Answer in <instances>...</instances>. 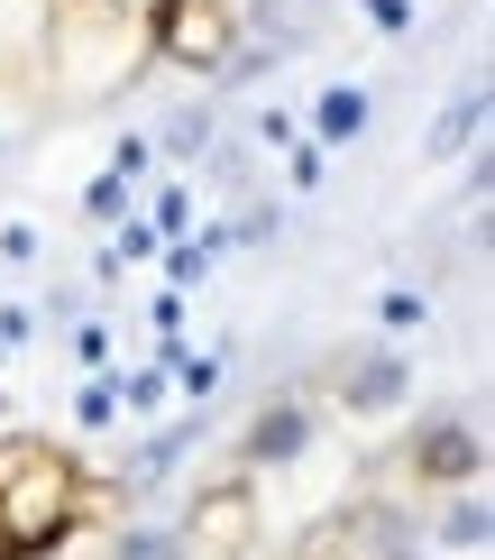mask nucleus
Instances as JSON below:
<instances>
[{
	"instance_id": "obj_9",
	"label": "nucleus",
	"mask_w": 495,
	"mask_h": 560,
	"mask_svg": "<svg viewBox=\"0 0 495 560\" xmlns=\"http://www.w3.org/2000/svg\"><path fill=\"white\" fill-rule=\"evenodd\" d=\"M440 542H450V551H486V497H459L450 524H440Z\"/></svg>"
},
{
	"instance_id": "obj_4",
	"label": "nucleus",
	"mask_w": 495,
	"mask_h": 560,
	"mask_svg": "<svg viewBox=\"0 0 495 560\" xmlns=\"http://www.w3.org/2000/svg\"><path fill=\"white\" fill-rule=\"evenodd\" d=\"M257 542V497L239 478L229 487H202L193 497V515H184V560H239Z\"/></svg>"
},
{
	"instance_id": "obj_11",
	"label": "nucleus",
	"mask_w": 495,
	"mask_h": 560,
	"mask_svg": "<svg viewBox=\"0 0 495 560\" xmlns=\"http://www.w3.org/2000/svg\"><path fill=\"white\" fill-rule=\"evenodd\" d=\"M367 19L376 28H413V0H367Z\"/></svg>"
},
{
	"instance_id": "obj_1",
	"label": "nucleus",
	"mask_w": 495,
	"mask_h": 560,
	"mask_svg": "<svg viewBox=\"0 0 495 560\" xmlns=\"http://www.w3.org/2000/svg\"><path fill=\"white\" fill-rule=\"evenodd\" d=\"M83 469L74 451H56V441H0V560H46L64 542V533L83 524Z\"/></svg>"
},
{
	"instance_id": "obj_3",
	"label": "nucleus",
	"mask_w": 495,
	"mask_h": 560,
	"mask_svg": "<svg viewBox=\"0 0 495 560\" xmlns=\"http://www.w3.org/2000/svg\"><path fill=\"white\" fill-rule=\"evenodd\" d=\"M156 56L184 74H221L239 56V0H156Z\"/></svg>"
},
{
	"instance_id": "obj_7",
	"label": "nucleus",
	"mask_w": 495,
	"mask_h": 560,
	"mask_svg": "<svg viewBox=\"0 0 495 560\" xmlns=\"http://www.w3.org/2000/svg\"><path fill=\"white\" fill-rule=\"evenodd\" d=\"M303 441H313V405H267L248 423V459L257 469H285V459H303Z\"/></svg>"
},
{
	"instance_id": "obj_2",
	"label": "nucleus",
	"mask_w": 495,
	"mask_h": 560,
	"mask_svg": "<svg viewBox=\"0 0 495 560\" xmlns=\"http://www.w3.org/2000/svg\"><path fill=\"white\" fill-rule=\"evenodd\" d=\"M138 56H148V37H138V19H129V10H102V0L64 10V28H56V74L74 83V92L120 83Z\"/></svg>"
},
{
	"instance_id": "obj_8",
	"label": "nucleus",
	"mask_w": 495,
	"mask_h": 560,
	"mask_svg": "<svg viewBox=\"0 0 495 560\" xmlns=\"http://www.w3.org/2000/svg\"><path fill=\"white\" fill-rule=\"evenodd\" d=\"M367 129V92H321V138H330V148H340V138H358Z\"/></svg>"
},
{
	"instance_id": "obj_5",
	"label": "nucleus",
	"mask_w": 495,
	"mask_h": 560,
	"mask_svg": "<svg viewBox=\"0 0 495 560\" xmlns=\"http://www.w3.org/2000/svg\"><path fill=\"white\" fill-rule=\"evenodd\" d=\"M404 395H413L404 349H358V359L340 368V405H349V413H394Z\"/></svg>"
},
{
	"instance_id": "obj_10",
	"label": "nucleus",
	"mask_w": 495,
	"mask_h": 560,
	"mask_svg": "<svg viewBox=\"0 0 495 560\" xmlns=\"http://www.w3.org/2000/svg\"><path fill=\"white\" fill-rule=\"evenodd\" d=\"M110 560H184V533H120Z\"/></svg>"
},
{
	"instance_id": "obj_6",
	"label": "nucleus",
	"mask_w": 495,
	"mask_h": 560,
	"mask_svg": "<svg viewBox=\"0 0 495 560\" xmlns=\"http://www.w3.org/2000/svg\"><path fill=\"white\" fill-rule=\"evenodd\" d=\"M478 459H486V441L468 432V423H432V432H422V451H413V469L440 478V487H468V478H478Z\"/></svg>"
}]
</instances>
